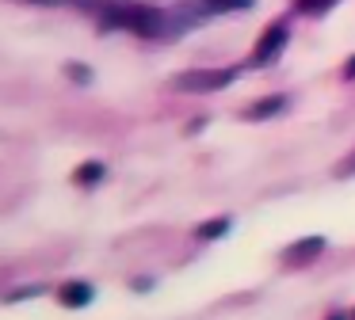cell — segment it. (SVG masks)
<instances>
[{
    "label": "cell",
    "mask_w": 355,
    "mask_h": 320,
    "mask_svg": "<svg viewBox=\"0 0 355 320\" xmlns=\"http://www.w3.org/2000/svg\"><path fill=\"white\" fill-rule=\"evenodd\" d=\"M176 12H161L149 4H130L126 8V30H134L138 38H172L184 30V23L172 19Z\"/></svg>",
    "instance_id": "6da1fadb"
},
{
    "label": "cell",
    "mask_w": 355,
    "mask_h": 320,
    "mask_svg": "<svg viewBox=\"0 0 355 320\" xmlns=\"http://www.w3.org/2000/svg\"><path fill=\"white\" fill-rule=\"evenodd\" d=\"M237 80V69H191V73H180L172 80L176 91H195V96H207V91H222Z\"/></svg>",
    "instance_id": "7a4b0ae2"
},
{
    "label": "cell",
    "mask_w": 355,
    "mask_h": 320,
    "mask_svg": "<svg viewBox=\"0 0 355 320\" xmlns=\"http://www.w3.org/2000/svg\"><path fill=\"white\" fill-rule=\"evenodd\" d=\"M286 42H291V27H286L283 19H275L268 30H263V38L256 42L252 57H248V65H271V61L279 57V53L286 50Z\"/></svg>",
    "instance_id": "3957f363"
},
{
    "label": "cell",
    "mask_w": 355,
    "mask_h": 320,
    "mask_svg": "<svg viewBox=\"0 0 355 320\" xmlns=\"http://www.w3.org/2000/svg\"><path fill=\"white\" fill-rule=\"evenodd\" d=\"M324 248H329V240H324V236H302L298 244H291V248L283 251V259L291 267H306V263H313Z\"/></svg>",
    "instance_id": "277c9868"
},
{
    "label": "cell",
    "mask_w": 355,
    "mask_h": 320,
    "mask_svg": "<svg viewBox=\"0 0 355 320\" xmlns=\"http://www.w3.org/2000/svg\"><path fill=\"white\" fill-rule=\"evenodd\" d=\"M286 107H291V96L275 91V96H263L260 103L245 107V111H241V118H245V122H263V118H275V114H283Z\"/></svg>",
    "instance_id": "5b68a950"
},
{
    "label": "cell",
    "mask_w": 355,
    "mask_h": 320,
    "mask_svg": "<svg viewBox=\"0 0 355 320\" xmlns=\"http://www.w3.org/2000/svg\"><path fill=\"white\" fill-rule=\"evenodd\" d=\"M92 297H96L92 282H65V286H58V301H62L65 309H88Z\"/></svg>",
    "instance_id": "8992f818"
},
{
    "label": "cell",
    "mask_w": 355,
    "mask_h": 320,
    "mask_svg": "<svg viewBox=\"0 0 355 320\" xmlns=\"http://www.w3.org/2000/svg\"><path fill=\"white\" fill-rule=\"evenodd\" d=\"M230 229L233 217H210L202 225H195V240H222V236H230Z\"/></svg>",
    "instance_id": "52a82bcc"
},
{
    "label": "cell",
    "mask_w": 355,
    "mask_h": 320,
    "mask_svg": "<svg viewBox=\"0 0 355 320\" xmlns=\"http://www.w3.org/2000/svg\"><path fill=\"white\" fill-rule=\"evenodd\" d=\"M103 175H107V164H103V160H85V164L73 172V183H80V187H96Z\"/></svg>",
    "instance_id": "ba28073f"
},
{
    "label": "cell",
    "mask_w": 355,
    "mask_h": 320,
    "mask_svg": "<svg viewBox=\"0 0 355 320\" xmlns=\"http://www.w3.org/2000/svg\"><path fill=\"white\" fill-rule=\"evenodd\" d=\"M207 12H237V8H252L256 0H199Z\"/></svg>",
    "instance_id": "9c48e42d"
},
{
    "label": "cell",
    "mask_w": 355,
    "mask_h": 320,
    "mask_svg": "<svg viewBox=\"0 0 355 320\" xmlns=\"http://www.w3.org/2000/svg\"><path fill=\"white\" fill-rule=\"evenodd\" d=\"M39 294H46V286L31 282V286H24V290H8V294H4V301L16 305V301H31V297H39Z\"/></svg>",
    "instance_id": "30bf717a"
},
{
    "label": "cell",
    "mask_w": 355,
    "mask_h": 320,
    "mask_svg": "<svg viewBox=\"0 0 355 320\" xmlns=\"http://www.w3.org/2000/svg\"><path fill=\"white\" fill-rule=\"evenodd\" d=\"M65 76L77 84H92V69L85 65V61H65Z\"/></svg>",
    "instance_id": "8fae6325"
},
{
    "label": "cell",
    "mask_w": 355,
    "mask_h": 320,
    "mask_svg": "<svg viewBox=\"0 0 355 320\" xmlns=\"http://www.w3.org/2000/svg\"><path fill=\"white\" fill-rule=\"evenodd\" d=\"M332 4H336V0H298V8L306 15H321V12H329Z\"/></svg>",
    "instance_id": "7c38bea8"
},
{
    "label": "cell",
    "mask_w": 355,
    "mask_h": 320,
    "mask_svg": "<svg viewBox=\"0 0 355 320\" xmlns=\"http://www.w3.org/2000/svg\"><path fill=\"white\" fill-rule=\"evenodd\" d=\"M344 175H355V152H352V157H344V160H340V168H336V179H344Z\"/></svg>",
    "instance_id": "4fadbf2b"
},
{
    "label": "cell",
    "mask_w": 355,
    "mask_h": 320,
    "mask_svg": "<svg viewBox=\"0 0 355 320\" xmlns=\"http://www.w3.org/2000/svg\"><path fill=\"white\" fill-rule=\"evenodd\" d=\"M130 286L138 290V294H149V290H153V278H134Z\"/></svg>",
    "instance_id": "5bb4252c"
},
{
    "label": "cell",
    "mask_w": 355,
    "mask_h": 320,
    "mask_svg": "<svg viewBox=\"0 0 355 320\" xmlns=\"http://www.w3.org/2000/svg\"><path fill=\"white\" fill-rule=\"evenodd\" d=\"M340 76H344V80H355V53L344 61V73H340Z\"/></svg>",
    "instance_id": "9a60e30c"
},
{
    "label": "cell",
    "mask_w": 355,
    "mask_h": 320,
    "mask_svg": "<svg viewBox=\"0 0 355 320\" xmlns=\"http://www.w3.org/2000/svg\"><path fill=\"white\" fill-rule=\"evenodd\" d=\"M329 320H347V317H344V312H332V317H329Z\"/></svg>",
    "instance_id": "2e32d148"
},
{
    "label": "cell",
    "mask_w": 355,
    "mask_h": 320,
    "mask_svg": "<svg viewBox=\"0 0 355 320\" xmlns=\"http://www.w3.org/2000/svg\"><path fill=\"white\" fill-rule=\"evenodd\" d=\"M352 320H355V312H352Z\"/></svg>",
    "instance_id": "e0dca14e"
}]
</instances>
